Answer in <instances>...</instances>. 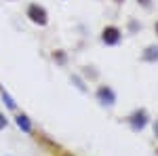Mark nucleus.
I'll use <instances>...</instances> for the list:
<instances>
[{"label": "nucleus", "instance_id": "nucleus-12", "mask_svg": "<svg viewBox=\"0 0 158 156\" xmlns=\"http://www.w3.org/2000/svg\"><path fill=\"white\" fill-rule=\"evenodd\" d=\"M135 2H137V6H139L141 11H146V13H150L154 9V0H135Z\"/></svg>", "mask_w": 158, "mask_h": 156}, {"label": "nucleus", "instance_id": "nucleus-3", "mask_svg": "<svg viewBox=\"0 0 158 156\" xmlns=\"http://www.w3.org/2000/svg\"><path fill=\"white\" fill-rule=\"evenodd\" d=\"M152 122V116H150V112L148 108L143 106H139V108H133L127 116H124V124L131 129L133 133H141L146 131V127Z\"/></svg>", "mask_w": 158, "mask_h": 156}, {"label": "nucleus", "instance_id": "nucleus-8", "mask_svg": "<svg viewBox=\"0 0 158 156\" xmlns=\"http://www.w3.org/2000/svg\"><path fill=\"white\" fill-rule=\"evenodd\" d=\"M49 59L57 65V68H68L70 65V53L65 48H53L49 53Z\"/></svg>", "mask_w": 158, "mask_h": 156}, {"label": "nucleus", "instance_id": "nucleus-6", "mask_svg": "<svg viewBox=\"0 0 158 156\" xmlns=\"http://www.w3.org/2000/svg\"><path fill=\"white\" fill-rule=\"evenodd\" d=\"M78 74H80V76L86 80V84H97V82H101V72H99L97 65H93V63H85V65H80Z\"/></svg>", "mask_w": 158, "mask_h": 156}, {"label": "nucleus", "instance_id": "nucleus-10", "mask_svg": "<svg viewBox=\"0 0 158 156\" xmlns=\"http://www.w3.org/2000/svg\"><path fill=\"white\" fill-rule=\"evenodd\" d=\"M0 99H2V103H4V108L6 110H11V112H17V101L11 97V93L4 89V86H0Z\"/></svg>", "mask_w": 158, "mask_h": 156}, {"label": "nucleus", "instance_id": "nucleus-7", "mask_svg": "<svg viewBox=\"0 0 158 156\" xmlns=\"http://www.w3.org/2000/svg\"><path fill=\"white\" fill-rule=\"evenodd\" d=\"M141 63H158V42H150L143 47L141 55H139Z\"/></svg>", "mask_w": 158, "mask_h": 156}, {"label": "nucleus", "instance_id": "nucleus-13", "mask_svg": "<svg viewBox=\"0 0 158 156\" xmlns=\"http://www.w3.org/2000/svg\"><path fill=\"white\" fill-rule=\"evenodd\" d=\"M6 127H9V116H6V112H2V110H0V133L4 131Z\"/></svg>", "mask_w": 158, "mask_h": 156}, {"label": "nucleus", "instance_id": "nucleus-19", "mask_svg": "<svg viewBox=\"0 0 158 156\" xmlns=\"http://www.w3.org/2000/svg\"><path fill=\"white\" fill-rule=\"evenodd\" d=\"M156 154H158V148H156Z\"/></svg>", "mask_w": 158, "mask_h": 156}, {"label": "nucleus", "instance_id": "nucleus-17", "mask_svg": "<svg viewBox=\"0 0 158 156\" xmlns=\"http://www.w3.org/2000/svg\"><path fill=\"white\" fill-rule=\"evenodd\" d=\"M112 2H114V4H116V6H122V4H124V2H127V0H112Z\"/></svg>", "mask_w": 158, "mask_h": 156}, {"label": "nucleus", "instance_id": "nucleus-1", "mask_svg": "<svg viewBox=\"0 0 158 156\" xmlns=\"http://www.w3.org/2000/svg\"><path fill=\"white\" fill-rule=\"evenodd\" d=\"M25 19L30 21L32 25H36V27H47L51 23V15H49V9L42 4V2H27L25 4Z\"/></svg>", "mask_w": 158, "mask_h": 156}, {"label": "nucleus", "instance_id": "nucleus-11", "mask_svg": "<svg viewBox=\"0 0 158 156\" xmlns=\"http://www.w3.org/2000/svg\"><path fill=\"white\" fill-rule=\"evenodd\" d=\"M70 82H72L74 86H76V89L80 91V93H89V86H86V80H85V78H82V76H80L78 72H72V74H70Z\"/></svg>", "mask_w": 158, "mask_h": 156}, {"label": "nucleus", "instance_id": "nucleus-5", "mask_svg": "<svg viewBox=\"0 0 158 156\" xmlns=\"http://www.w3.org/2000/svg\"><path fill=\"white\" fill-rule=\"evenodd\" d=\"M13 120H15L17 129H19L21 133H25V135H34V131H36V127H34V120L30 118L25 112L17 110V112H15V116H13Z\"/></svg>", "mask_w": 158, "mask_h": 156}, {"label": "nucleus", "instance_id": "nucleus-4", "mask_svg": "<svg viewBox=\"0 0 158 156\" xmlns=\"http://www.w3.org/2000/svg\"><path fill=\"white\" fill-rule=\"evenodd\" d=\"M122 40H124V30L118 23H106L99 30V42L108 48L120 47Z\"/></svg>", "mask_w": 158, "mask_h": 156}, {"label": "nucleus", "instance_id": "nucleus-15", "mask_svg": "<svg viewBox=\"0 0 158 156\" xmlns=\"http://www.w3.org/2000/svg\"><path fill=\"white\" fill-rule=\"evenodd\" d=\"M53 154H57V156H74L72 152H68V150H61V148L57 150V152H53Z\"/></svg>", "mask_w": 158, "mask_h": 156}, {"label": "nucleus", "instance_id": "nucleus-20", "mask_svg": "<svg viewBox=\"0 0 158 156\" xmlns=\"http://www.w3.org/2000/svg\"><path fill=\"white\" fill-rule=\"evenodd\" d=\"M4 156H11V154H4Z\"/></svg>", "mask_w": 158, "mask_h": 156}, {"label": "nucleus", "instance_id": "nucleus-14", "mask_svg": "<svg viewBox=\"0 0 158 156\" xmlns=\"http://www.w3.org/2000/svg\"><path fill=\"white\" fill-rule=\"evenodd\" d=\"M152 133H154V139L158 141V118L152 122Z\"/></svg>", "mask_w": 158, "mask_h": 156}, {"label": "nucleus", "instance_id": "nucleus-9", "mask_svg": "<svg viewBox=\"0 0 158 156\" xmlns=\"http://www.w3.org/2000/svg\"><path fill=\"white\" fill-rule=\"evenodd\" d=\"M141 30H143V23H141L137 17H127V21H124V34L135 36V34H139Z\"/></svg>", "mask_w": 158, "mask_h": 156}, {"label": "nucleus", "instance_id": "nucleus-16", "mask_svg": "<svg viewBox=\"0 0 158 156\" xmlns=\"http://www.w3.org/2000/svg\"><path fill=\"white\" fill-rule=\"evenodd\" d=\"M152 30H154V34L158 38V19H154V23H152Z\"/></svg>", "mask_w": 158, "mask_h": 156}, {"label": "nucleus", "instance_id": "nucleus-2", "mask_svg": "<svg viewBox=\"0 0 158 156\" xmlns=\"http://www.w3.org/2000/svg\"><path fill=\"white\" fill-rule=\"evenodd\" d=\"M93 97H95L97 106L103 110H112V108H116V103H118V93L108 82H97L95 91H93Z\"/></svg>", "mask_w": 158, "mask_h": 156}, {"label": "nucleus", "instance_id": "nucleus-18", "mask_svg": "<svg viewBox=\"0 0 158 156\" xmlns=\"http://www.w3.org/2000/svg\"><path fill=\"white\" fill-rule=\"evenodd\" d=\"M6 2H17V0H6Z\"/></svg>", "mask_w": 158, "mask_h": 156}]
</instances>
